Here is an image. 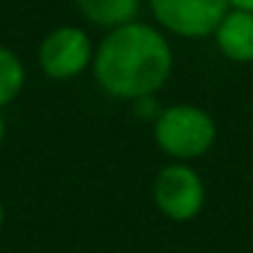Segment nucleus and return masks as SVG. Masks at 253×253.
<instances>
[{
    "label": "nucleus",
    "mask_w": 253,
    "mask_h": 253,
    "mask_svg": "<svg viewBox=\"0 0 253 253\" xmlns=\"http://www.w3.org/2000/svg\"><path fill=\"white\" fill-rule=\"evenodd\" d=\"M94 80L104 94L122 102L154 97L174 72V50L167 35L147 23L107 30L94 47Z\"/></svg>",
    "instance_id": "obj_1"
},
{
    "label": "nucleus",
    "mask_w": 253,
    "mask_h": 253,
    "mask_svg": "<svg viewBox=\"0 0 253 253\" xmlns=\"http://www.w3.org/2000/svg\"><path fill=\"white\" fill-rule=\"evenodd\" d=\"M154 142L171 162H194L216 144V122L199 104H171L154 119Z\"/></svg>",
    "instance_id": "obj_2"
},
{
    "label": "nucleus",
    "mask_w": 253,
    "mask_h": 253,
    "mask_svg": "<svg viewBox=\"0 0 253 253\" xmlns=\"http://www.w3.org/2000/svg\"><path fill=\"white\" fill-rule=\"evenodd\" d=\"M152 199L159 213H164L169 221L186 223L201 213L206 201V186L196 169L184 162H171L157 174Z\"/></svg>",
    "instance_id": "obj_3"
},
{
    "label": "nucleus",
    "mask_w": 253,
    "mask_h": 253,
    "mask_svg": "<svg viewBox=\"0 0 253 253\" xmlns=\"http://www.w3.org/2000/svg\"><path fill=\"white\" fill-rule=\"evenodd\" d=\"M149 8L162 30L184 40L213 35L231 10L228 0H149Z\"/></svg>",
    "instance_id": "obj_4"
},
{
    "label": "nucleus",
    "mask_w": 253,
    "mask_h": 253,
    "mask_svg": "<svg viewBox=\"0 0 253 253\" xmlns=\"http://www.w3.org/2000/svg\"><path fill=\"white\" fill-rule=\"evenodd\" d=\"M94 62L92 38L75 25H62L50 30L38 47L40 70L57 82H67L80 77Z\"/></svg>",
    "instance_id": "obj_5"
},
{
    "label": "nucleus",
    "mask_w": 253,
    "mask_h": 253,
    "mask_svg": "<svg viewBox=\"0 0 253 253\" xmlns=\"http://www.w3.org/2000/svg\"><path fill=\"white\" fill-rule=\"evenodd\" d=\"M218 52L236 65L253 62V13L248 10H228L213 33Z\"/></svg>",
    "instance_id": "obj_6"
},
{
    "label": "nucleus",
    "mask_w": 253,
    "mask_h": 253,
    "mask_svg": "<svg viewBox=\"0 0 253 253\" xmlns=\"http://www.w3.org/2000/svg\"><path fill=\"white\" fill-rule=\"evenodd\" d=\"M75 8L87 23L114 30L137 20L142 0H75Z\"/></svg>",
    "instance_id": "obj_7"
},
{
    "label": "nucleus",
    "mask_w": 253,
    "mask_h": 253,
    "mask_svg": "<svg viewBox=\"0 0 253 253\" xmlns=\"http://www.w3.org/2000/svg\"><path fill=\"white\" fill-rule=\"evenodd\" d=\"M25 87V65L15 50L0 45V109L20 97Z\"/></svg>",
    "instance_id": "obj_8"
},
{
    "label": "nucleus",
    "mask_w": 253,
    "mask_h": 253,
    "mask_svg": "<svg viewBox=\"0 0 253 253\" xmlns=\"http://www.w3.org/2000/svg\"><path fill=\"white\" fill-rule=\"evenodd\" d=\"M228 5L233 10H248V13H253V0H228Z\"/></svg>",
    "instance_id": "obj_9"
},
{
    "label": "nucleus",
    "mask_w": 253,
    "mask_h": 253,
    "mask_svg": "<svg viewBox=\"0 0 253 253\" xmlns=\"http://www.w3.org/2000/svg\"><path fill=\"white\" fill-rule=\"evenodd\" d=\"M5 129H8V126H5V117L0 114V144H3V139H5Z\"/></svg>",
    "instance_id": "obj_10"
},
{
    "label": "nucleus",
    "mask_w": 253,
    "mask_h": 253,
    "mask_svg": "<svg viewBox=\"0 0 253 253\" xmlns=\"http://www.w3.org/2000/svg\"><path fill=\"white\" fill-rule=\"evenodd\" d=\"M3 223H5V206L0 201V228H3Z\"/></svg>",
    "instance_id": "obj_11"
}]
</instances>
